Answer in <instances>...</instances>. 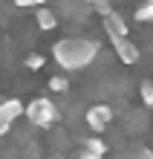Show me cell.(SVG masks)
I'll list each match as a JSON object with an SVG mask.
<instances>
[{
  "instance_id": "5",
  "label": "cell",
  "mask_w": 153,
  "mask_h": 159,
  "mask_svg": "<svg viewBox=\"0 0 153 159\" xmlns=\"http://www.w3.org/2000/svg\"><path fill=\"white\" fill-rule=\"evenodd\" d=\"M110 43H113V52H116V58L121 64H136L139 61V46L130 41V35L127 38H110Z\"/></svg>"
},
{
  "instance_id": "8",
  "label": "cell",
  "mask_w": 153,
  "mask_h": 159,
  "mask_svg": "<svg viewBox=\"0 0 153 159\" xmlns=\"http://www.w3.org/2000/svg\"><path fill=\"white\" fill-rule=\"evenodd\" d=\"M35 23H38L41 32H52L55 26H58V15H55L52 9H46V6H38L35 9Z\"/></svg>"
},
{
  "instance_id": "11",
  "label": "cell",
  "mask_w": 153,
  "mask_h": 159,
  "mask_svg": "<svg viewBox=\"0 0 153 159\" xmlns=\"http://www.w3.org/2000/svg\"><path fill=\"white\" fill-rule=\"evenodd\" d=\"M136 20L139 23H150L153 20V0H145V3L136 9Z\"/></svg>"
},
{
  "instance_id": "1",
  "label": "cell",
  "mask_w": 153,
  "mask_h": 159,
  "mask_svg": "<svg viewBox=\"0 0 153 159\" xmlns=\"http://www.w3.org/2000/svg\"><path fill=\"white\" fill-rule=\"evenodd\" d=\"M95 55H98V43L90 41V38H64V41H58L52 46V58L66 72L90 67L95 61Z\"/></svg>"
},
{
  "instance_id": "4",
  "label": "cell",
  "mask_w": 153,
  "mask_h": 159,
  "mask_svg": "<svg viewBox=\"0 0 153 159\" xmlns=\"http://www.w3.org/2000/svg\"><path fill=\"white\" fill-rule=\"evenodd\" d=\"M20 113H23L20 98H3V101H0V136L12 130V125L17 121Z\"/></svg>"
},
{
  "instance_id": "18",
  "label": "cell",
  "mask_w": 153,
  "mask_h": 159,
  "mask_svg": "<svg viewBox=\"0 0 153 159\" xmlns=\"http://www.w3.org/2000/svg\"><path fill=\"white\" fill-rule=\"evenodd\" d=\"M52 159H64V156H52Z\"/></svg>"
},
{
  "instance_id": "2",
  "label": "cell",
  "mask_w": 153,
  "mask_h": 159,
  "mask_svg": "<svg viewBox=\"0 0 153 159\" xmlns=\"http://www.w3.org/2000/svg\"><path fill=\"white\" fill-rule=\"evenodd\" d=\"M23 113H26V119H29L35 127H41V130L55 127V121L61 119V113H58V107H55L52 98H32L29 104L23 107Z\"/></svg>"
},
{
  "instance_id": "9",
  "label": "cell",
  "mask_w": 153,
  "mask_h": 159,
  "mask_svg": "<svg viewBox=\"0 0 153 159\" xmlns=\"http://www.w3.org/2000/svg\"><path fill=\"white\" fill-rule=\"evenodd\" d=\"M150 156H153L150 148H145V145H133V148H124V151H121L119 156H113V159H150Z\"/></svg>"
},
{
  "instance_id": "13",
  "label": "cell",
  "mask_w": 153,
  "mask_h": 159,
  "mask_svg": "<svg viewBox=\"0 0 153 159\" xmlns=\"http://www.w3.org/2000/svg\"><path fill=\"white\" fill-rule=\"evenodd\" d=\"M49 90L52 93H66V90H70V78H66V75H52L49 78Z\"/></svg>"
},
{
  "instance_id": "7",
  "label": "cell",
  "mask_w": 153,
  "mask_h": 159,
  "mask_svg": "<svg viewBox=\"0 0 153 159\" xmlns=\"http://www.w3.org/2000/svg\"><path fill=\"white\" fill-rule=\"evenodd\" d=\"M58 6H64V15L66 17H72V20H81V17H87L90 15V3L87 0H58Z\"/></svg>"
},
{
  "instance_id": "16",
  "label": "cell",
  "mask_w": 153,
  "mask_h": 159,
  "mask_svg": "<svg viewBox=\"0 0 153 159\" xmlns=\"http://www.w3.org/2000/svg\"><path fill=\"white\" fill-rule=\"evenodd\" d=\"M78 159H104V156L95 153V151H90V148H81V151H78Z\"/></svg>"
},
{
  "instance_id": "17",
  "label": "cell",
  "mask_w": 153,
  "mask_h": 159,
  "mask_svg": "<svg viewBox=\"0 0 153 159\" xmlns=\"http://www.w3.org/2000/svg\"><path fill=\"white\" fill-rule=\"evenodd\" d=\"M43 3H46V0H15V6H26V9H29V6L38 9V6H43Z\"/></svg>"
},
{
  "instance_id": "3",
  "label": "cell",
  "mask_w": 153,
  "mask_h": 159,
  "mask_svg": "<svg viewBox=\"0 0 153 159\" xmlns=\"http://www.w3.org/2000/svg\"><path fill=\"white\" fill-rule=\"evenodd\" d=\"M113 107L110 104H92L87 113H84V125H87L92 133H107V127L113 125Z\"/></svg>"
},
{
  "instance_id": "10",
  "label": "cell",
  "mask_w": 153,
  "mask_h": 159,
  "mask_svg": "<svg viewBox=\"0 0 153 159\" xmlns=\"http://www.w3.org/2000/svg\"><path fill=\"white\" fill-rule=\"evenodd\" d=\"M81 148H90V151H95V153H101V156H107V142H101L98 136H90V139H84L81 142Z\"/></svg>"
},
{
  "instance_id": "15",
  "label": "cell",
  "mask_w": 153,
  "mask_h": 159,
  "mask_svg": "<svg viewBox=\"0 0 153 159\" xmlns=\"http://www.w3.org/2000/svg\"><path fill=\"white\" fill-rule=\"evenodd\" d=\"M26 67H29V70H41L43 58H41V55H29V58H26Z\"/></svg>"
},
{
  "instance_id": "12",
  "label": "cell",
  "mask_w": 153,
  "mask_h": 159,
  "mask_svg": "<svg viewBox=\"0 0 153 159\" xmlns=\"http://www.w3.org/2000/svg\"><path fill=\"white\" fill-rule=\"evenodd\" d=\"M139 93H142V101H145V107H153V78H145V81H142Z\"/></svg>"
},
{
  "instance_id": "6",
  "label": "cell",
  "mask_w": 153,
  "mask_h": 159,
  "mask_svg": "<svg viewBox=\"0 0 153 159\" xmlns=\"http://www.w3.org/2000/svg\"><path fill=\"white\" fill-rule=\"evenodd\" d=\"M104 32H107V38H127V35H130L124 17H121L119 12H113V9L104 15Z\"/></svg>"
},
{
  "instance_id": "14",
  "label": "cell",
  "mask_w": 153,
  "mask_h": 159,
  "mask_svg": "<svg viewBox=\"0 0 153 159\" xmlns=\"http://www.w3.org/2000/svg\"><path fill=\"white\" fill-rule=\"evenodd\" d=\"M87 3H90V6L95 9V12H98V15H101V17H104V15H107V12H110V9H113V6H110V0H87Z\"/></svg>"
}]
</instances>
